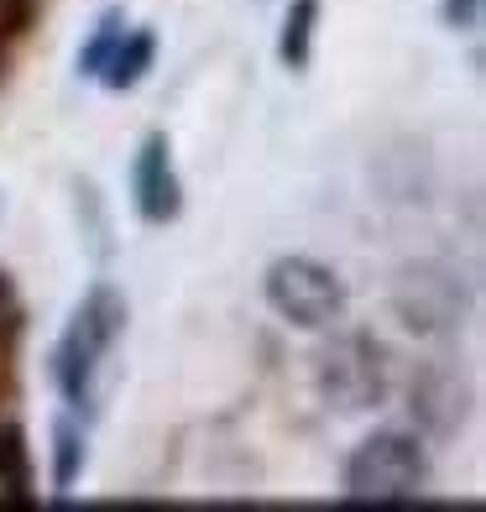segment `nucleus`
<instances>
[{
    "mask_svg": "<svg viewBox=\"0 0 486 512\" xmlns=\"http://www.w3.org/2000/svg\"><path fill=\"white\" fill-rule=\"evenodd\" d=\"M0 502H32V460L16 424H0Z\"/></svg>",
    "mask_w": 486,
    "mask_h": 512,
    "instance_id": "obj_5",
    "label": "nucleus"
},
{
    "mask_svg": "<svg viewBox=\"0 0 486 512\" xmlns=\"http://www.w3.org/2000/svg\"><path fill=\"white\" fill-rule=\"evenodd\" d=\"M152 58H157V42H152V32H121V42H115V53H110V63L100 68V79L110 84V89H131L136 79L152 68Z\"/></svg>",
    "mask_w": 486,
    "mask_h": 512,
    "instance_id": "obj_6",
    "label": "nucleus"
},
{
    "mask_svg": "<svg viewBox=\"0 0 486 512\" xmlns=\"http://www.w3.org/2000/svg\"><path fill=\"white\" fill-rule=\"evenodd\" d=\"M445 21L460 27V32L476 27V21H481V0H445Z\"/></svg>",
    "mask_w": 486,
    "mask_h": 512,
    "instance_id": "obj_11",
    "label": "nucleus"
},
{
    "mask_svg": "<svg viewBox=\"0 0 486 512\" xmlns=\"http://www.w3.org/2000/svg\"><path fill=\"white\" fill-rule=\"evenodd\" d=\"M267 304L304 324V330H324V324H335L340 309H345V288L330 267H319L314 256H283V262H272L267 272Z\"/></svg>",
    "mask_w": 486,
    "mask_h": 512,
    "instance_id": "obj_3",
    "label": "nucleus"
},
{
    "mask_svg": "<svg viewBox=\"0 0 486 512\" xmlns=\"http://www.w3.org/2000/svg\"><path fill=\"white\" fill-rule=\"evenodd\" d=\"M314 21H319V0H293L288 21H283V63L304 68L314 48Z\"/></svg>",
    "mask_w": 486,
    "mask_h": 512,
    "instance_id": "obj_7",
    "label": "nucleus"
},
{
    "mask_svg": "<svg viewBox=\"0 0 486 512\" xmlns=\"http://www.w3.org/2000/svg\"><path fill=\"white\" fill-rule=\"evenodd\" d=\"M115 42H121V21L105 16V21H100V32L89 37V48L79 53V68H84V74H100V68L110 63V53H115Z\"/></svg>",
    "mask_w": 486,
    "mask_h": 512,
    "instance_id": "obj_8",
    "label": "nucleus"
},
{
    "mask_svg": "<svg viewBox=\"0 0 486 512\" xmlns=\"http://www.w3.org/2000/svg\"><path fill=\"white\" fill-rule=\"evenodd\" d=\"M16 335H21V298L11 288V277L0 272V356H11Z\"/></svg>",
    "mask_w": 486,
    "mask_h": 512,
    "instance_id": "obj_9",
    "label": "nucleus"
},
{
    "mask_svg": "<svg viewBox=\"0 0 486 512\" xmlns=\"http://www.w3.org/2000/svg\"><path fill=\"white\" fill-rule=\"evenodd\" d=\"M74 476H79V434L74 429H58V460H53V481L63 486H74Z\"/></svg>",
    "mask_w": 486,
    "mask_h": 512,
    "instance_id": "obj_10",
    "label": "nucleus"
},
{
    "mask_svg": "<svg viewBox=\"0 0 486 512\" xmlns=\"http://www.w3.org/2000/svg\"><path fill=\"white\" fill-rule=\"evenodd\" d=\"M121 324H126L121 293L105 288V283L84 293V304L74 309V319H68V330L53 351V382L68 403H89V382H95L105 351L115 345V335H121Z\"/></svg>",
    "mask_w": 486,
    "mask_h": 512,
    "instance_id": "obj_1",
    "label": "nucleus"
},
{
    "mask_svg": "<svg viewBox=\"0 0 486 512\" xmlns=\"http://www.w3.org/2000/svg\"><path fill=\"white\" fill-rule=\"evenodd\" d=\"M131 199H136V215L152 220V225L178 215V178H173V162H168V136H147L142 152H136Z\"/></svg>",
    "mask_w": 486,
    "mask_h": 512,
    "instance_id": "obj_4",
    "label": "nucleus"
},
{
    "mask_svg": "<svg viewBox=\"0 0 486 512\" xmlns=\"http://www.w3.org/2000/svg\"><path fill=\"white\" fill-rule=\"evenodd\" d=\"M429 481V460L419 439L408 434H372L345 460V492L356 502H413Z\"/></svg>",
    "mask_w": 486,
    "mask_h": 512,
    "instance_id": "obj_2",
    "label": "nucleus"
}]
</instances>
